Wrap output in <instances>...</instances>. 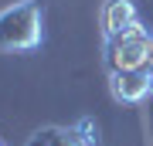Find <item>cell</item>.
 Wrapping results in <instances>:
<instances>
[{
	"label": "cell",
	"instance_id": "cell-3",
	"mask_svg": "<svg viewBox=\"0 0 153 146\" xmlns=\"http://www.w3.org/2000/svg\"><path fill=\"white\" fill-rule=\"evenodd\" d=\"M24 146H99V126L92 116H82L71 126H41Z\"/></svg>",
	"mask_w": 153,
	"mask_h": 146
},
{
	"label": "cell",
	"instance_id": "cell-4",
	"mask_svg": "<svg viewBox=\"0 0 153 146\" xmlns=\"http://www.w3.org/2000/svg\"><path fill=\"white\" fill-rule=\"evenodd\" d=\"M99 24H102V38H112V34H123L129 27L143 24L140 10L133 0H102L99 7Z\"/></svg>",
	"mask_w": 153,
	"mask_h": 146
},
{
	"label": "cell",
	"instance_id": "cell-2",
	"mask_svg": "<svg viewBox=\"0 0 153 146\" xmlns=\"http://www.w3.org/2000/svg\"><path fill=\"white\" fill-rule=\"evenodd\" d=\"M44 41V7L41 0H17L0 10V51L27 54Z\"/></svg>",
	"mask_w": 153,
	"mask_h": 146
},
{
	"label": "cell",
	"instance_id": "cell-1",
	"mask_svg": "<svg viewBox=\"0 0 153 146\" xmlns=\"http://www.w3.org/2000/svg\"><path fill=\"white\" fill-rule=\"evenodd\" d=\"M102 71L116 102H146L153 95V34L136 24L123 34L102 38Z\"/></svg>",
	"mask_w": 153,
	"mask_h": 146
},
{
	"label": "cell",
	"instance_id": "cell-5",
	"mask_svg": "<svg viewBox=\"0 0 153 146\" xmlns=\"http://www.w3.org/2000/svg\"><path fill=\"white\" fill-rule=\"evenodd\" d=\"M0 146H7V139H0Z\"/></svg>",
	"mask_w": 153,
	"mask_h": 146
}]
</instances>
